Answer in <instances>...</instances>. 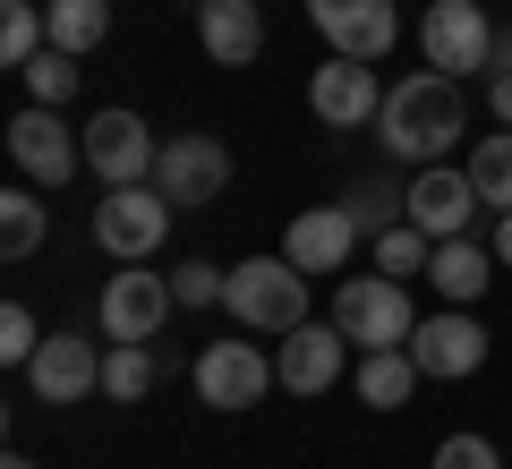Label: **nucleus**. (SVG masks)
<instances>
[{
  "label": "nucleus",
  "instance_id": "21",
  "mask_svg": "<svg viewBox=\"0 0 512 469\" xmlns=\"http://www.w3.org/2000/svg\"><path fill=\"white\" fill-rule=\"evenodd\" d=\"M43 18H52V43H60V52L86 60L94 43L111 35V0H43Z\"/></svg>",
  "mask_w": 512,
  "mask_h": 469
},
{
  "label": "nucleus",
  "instance_id": "4",
  "mask_svg": "<svg viewBox=\"0 0 512 469\" xmlns=\"http://www.w3.org/2000/svg\"><path fill=\"white\" fill-rule=\"evenodd\" d=\"M9 163L26 171V188H69L86 171V128H69L52 103H26L9 120Z\"/></svg>",
  "mask_w": 512,
  "mask_h": 469
},
{
  "label": "nucleus",
  "instance_id": "1",
  "mask_svg": "<svg viewBox=\"0 0 512 469\" xmlns=\"http://www.w3.org/2000/svg\"><path fill=\"white\" fill-rule=\"evenodd\" d=\"M376 137H384V154H402V163H444V154L470 137V94H461V77H444V69L393 77V94H384V111H376Z\"/></svg>",
  "mask_w": 512,
  "mask_h": 469
},
{
  "label": "nucleus",
  "instance_id": "24",
  "mask_svg": "<svg viewBox=\"0 0 512 469\" xmlns=\"http://www.w3.org/2000/svg\"><path fill=\"white\" fill-rule=\"evenodd\" d=\"M35 248H43V188H9L0 197V256L26 265Z\"/></svg>",
  "mask_w": 512,
  "mask_h": 469
},
{
  "label": "nucleus",
  "instance_id": "11",
  "mask_svg": "<svg viewBox=\"0 0 512 469\" xmlns=\"http://www.w3.org/2000/svg\"><path fill=\"white\" fill-rule=\"evenodd\" d=\"M171 273H111L103 282V342H154V333L171 325Z\"/></svg>",
  "mask_w": 512,
  "mask_h": 469
},
{
  "label": "nucleus",
  "instance_id": "34",
  "mask_svg": "<svg viewBox=\"0 0 512 469\" xmlns=\"http://www.w3.org/2000/svg\"><path fill=\"white\" fill-rule=\"evenodd\" d=\"M504 69H512V26L495 35V60H487V77H504Z\"/></svg>",
  "mask_w": 512,
  "mask_h": 469
},
{
  "label": "nucleus",
  "instance_id": "8",
  "mask_svg": "<svg viewBox=\"0 0 512 469\" xmlns=\"http://www.w3.org/2000/svg\"><path fill=\"white\" fill-rule=\"evenodd\" d=\"M154 154H163V145H154V128L137 120V111H94L86 120V171L103 188H137V180H154Z\"/></svg>",
  "mask_w": 512,
  "mask_h": 469
},
{
  "label": "nucleus",
  "instance_id": "27",
  "mask_svg": "<svg viewBox=\"0 0 512 469\" xmlns=\"http://www.w3.org/2000/svg\"><path fill=\"white\" fill-rule=\"evenodd\" d=\"M18 77H26V94H35V103H52V111H60V103L77 94V52H60V43H43V52L26 60Z\"/></svg>",
  "mask_w": 512,
  "mask_h": 469
},
{
  "label": "nucleus",
  "instance_id": "19",
  "mask_svg": "<svg viewBox=\"0 0 512 469\" xmlns=\"http://www.w3.org/2000/svg\"><path fill=\"white\" fill-rule=\"evenodd\" d=\"M427 282L444 290V307H470L478 290L495 282V248H478V239H436V256H427Z\"/></svg>",
  "mask_w": 512,
  "mask_h": 469
},
{
  "label": "nucleus",
  "instance_id": "3",
  "mask_svg": "<svg viewBox=\"0 0 512 469\" xmlns=\"http://www.w3.org/2000/svg\"><path fill=\"white\" fill-rule=\"evenodd\" d=\"M333 325L350 333V350H410L419 307H410V290L393 282V273H350V282L333 290Z\"/></svg>",
  "mask_w": 512,
  "mask_h": 469
},
{
  "label": "nucleus",
  "instance_id": "16",
  "mask_svg": "<svg viewBox=\"0 0 512 469\" xmlns=\"http://www.w3.org/2000/svg\"><path fill=\"white\" fill-rule=\"evenodd\" d=\"M359 239H367V231L350 222V205H308V214H299L291 231H282V256H291V265L316 282V273H342Z\"/></svg>",
  "mask_w": 512,
  "mask_h": 469
},
{
  "label": "nucleus",
  "instance_id": "2",
  "mask_svg": "<svg viewBox=\"0 0 512 469\" xmlns=\"http://www.w3.org/2000/svg\"><path fill=\"white\" fill-rule=\"evenodd\" d=\"M222 307H231L248 333H299L308 325V273H299L291 256H248V265H231V282H222Z\"/></svg>",
  "mask_w": 512,
  "mask_h": 469
},
{
  "label": "nucleus",
  "instance_id": "30",
  "mask_svg": "<svg viewBox=\"0 0 512 469\" xmlns=\"http://www.w3.org/2000/svg\"><path fill=\"white\" fill-rule=\"evenodd\" d=\"M35 350H43V325L9 299V307H0V359H9V367H35Z\"/></svg>",
  "mask_w": 512,
  "mask_h": 469
},
{
  "label": "nucleus",
  "instance_id": "12",
  "mask_svg": "<svg viewBox=\"0 0 512 469\" xmlns=\"http://www.w3.org/2000/svg\"><path fill=\"white\" fill-rule=\"evenodd\" d=\"M410 359H419V376H478L487 367V325H478L470 307H444V316H419V333H410Z\"/></svg>",
  "mask_w": 512,
  "mask_h": 469
},
{
  "label": "nucleus",
  "instance_id": "25",
  "mask_svg": "<svg viewBox=\"0 0 512 469\" xmlns=\"http://www.w3.org/2000/svg\"><path fill=\"white\" fill-rule=\"evenodd\" d=\"M43 43H52V18H43V0H9V9H0V69H26Z\"/></svg>",
  "mask_w": 512,
  "mask_h": 469
},
{
  "label": "nucleus",
  "instance_id": "22",
  "mask_svg": "<svg viewBox=\"0 0 512 469\" xmlns=\"http://www.w3.org/2000/svg\"><path fill=\"white\" fill-rule=\"evenodd\" d=\"M154 376H163V359H154L146 342H103V393L111 401H146Z\"/></svg>",
  "mask_w": 512,
  "mask_h": 469
},
{
  "label": "nucleus",
  "instance_id": "7",
  "mask_svg": "<svg viewBox=\"0 0 512 469\" xmlns=\"http://www.w3.org/2000/svg\"><path fill=\"white\" fill-rule=\"evenodd\" d=\"M154 188H163L171 205H214L222 188H231V145L205 137V128H188V137H163V154H154Z\"/></svg>",
  "mask_w": 512,
  "mask_h": 469
},
{
  "label": "nucleus",
  "instance_id": "31",
  "mask_svg": "<svg viewBox=\"0 0 512 469\" xmlns=\"http://www.w3.org/2000/svg\"><path fill=\"white\" fill-rule=\"evenodd\" d=\"M436 469H504V452H495L487 435H444V444H436Z\"/></svg>",
  "mask_w": 512,
  "mask_h": 469
},
{
  "label": "nucleus",
  "instance_id": "26",
  "mask_svg": "<svg viewBox=\"0 0 512 469\" xmlns=\"http://www.w3.org/2000/svg\"><path fill=\"white\" fill-rule=\"evenodd\" d=\"M427 256H436V239L419 231V222H393V231H376V273H393V282H410V273H427Z\"/></svg>",
  "mask_w": 512,
  "mask_h": 469
},
{
  "label": "nucleus",
  "instance_id": "15",
  "mask_svg": "<svg viewBox=\"0 0 512 469\" xmlns=\"http://www.w3.org/2000/svg\"><path fill=\"white\" fill-rule=\"evenodd\" d=\"M342 359H350V333L342 325H299V333H282V359H274V376L291 384L299 401H316V393H333L342 384Z\"/></svg>",
  "mask_w": 512,
  "mask_h": 469
},
{
  "label": "nucleus",
  "instance_id": "28",
  "mask_svg": "<svg viewBox=\"0 0 512 469\" xmlns=\"http://www.w3.org/2000/svg\"><path fill=\"white\" fill-rule=\"evenodd\" d=\"M350 222H359V231L367 239H376V231H393V222H402L410 214V197H393V188H384V180H350Z\"/></svg>",
  "mask_w": 512,
  "mask_h": 469
},
{
  "label": "nucleus",
  "instance_id": "18",
  "mask_svg": "<svg viewBox=\"0 0 512 469\" xmlns=\"http://www.w3.org/2000/svg\"><path fill=\"white\" fill-rule=\"evenodd\" d=\"M197 43L222 69H256V52H265V9L256 0H197Z\"/></svg>",
  "mask_w": 512,
  "mask_h": 469
},
{
  "label": "nucleus",
  "instance_id": "20",
  "mask_svg": "<svg viewBox=\"0 0 512 469\" xmlns=\"http://www.w3.org/2000/svg\"><path fill=\"white\" fill-rule=\"evenodd\" d=\"M410 384H419V359H410V350H367L359 359V401L367 410H402Z\"/></svg>",
  "mask_w": 512,
  "mask_h": 469
},
{
  "label": "nucleus",
  "instance_id": "32",
  "mask_svg": "<svg viewBox=\"0 0 512 469\" xmlns=\"http://www.w3.org/2000/svg\"><path fill=\"white\" fill-rule=\"evenodd\" d=\"M487 103H495V128H512V69L487 77Z\"/></svg>",
  "mask_w": 512,
  "mask_h": 469
},
{
  "label": "nucleus",
  "instance_id": "6",
  "mask_svg": "<svg viewBox=\"0 0 512 469\" xmlns=\"http://www.w3.org/2000/svg\"><path fill=\"white\" fill-rule=\"evenodd\" d=\"M188 384H197L205 410H256L282 376H274V359H265L256 342H205L197 367H188Z\"/></svg>",
  "mask_w": 512,
  "mask_h": 469
},
{
  "label": "nucleus",
  "instance_id": "33",
  "mask_svg": "<svg viewBox=\"0 0 512 469\" xmlns=\"http://www.w3.org/2000/svg\"><path fill=\"white\" fill-rule=\"evenodd\" d=\"M495 265L512 273V214H495Z\"/></svg>",
  "mask_w": 512,
  "mask_h": 469
},
{
  "label": "nucleus",
  "instance_id": "29",
  "mask_svg": "<svg viewBox=\"0 0 512 469\" xmlns=\"http://www.w3.org/2000/svg\"><path fill=\"white\" fill-rule=\"evenodd\" d=\"M222 282H231V265H205V256H188V265L171 273V299H180V307H222Z\"/></svg>",
  "mask_w": 512,
  "mask_h": 469
},
{
  "label": "nucleus",
  "instance_id": "14",
  "mask_svg": "<svg viewBox=\"0 0 512 469\" xmlns=\"http://www.w3.org/2000/svg\"><path fill=\"white\" fill-rule=\"evenodd\" d=\"M26 384L43 393V410H69V401L103 393V350L86 342V333H43L35 367H26Z\"/></svg>",
  "mask_w": 512,
  "mask_h": 469
},
{
  "label": "nucleus",
  "instance_id": "10",
  "mask_svg": "<svg viewBox=\"0 0 512 469\" xmlns=\"http://www.w3.org/2000/svg\"><path fill=\"white\" fill-rule=\"evenodd\" d=\"M308 26L342 60H384L402 43V9H393V0H308Z\"/></svg>",
  "mask_w": 512,
  "mask_h": 469
},
{
  "label": "nucleus",
  "instance_id": "17",
  "mask_svg": "<svg viewBox=\"0 0 512 469\" xmlns=\"http://www.w3.org/2000/svg\"><path fill=\"white\" fill-rule=\"evenodd\" d=\"M402 197H410V222H419L427 239H461V222L478 214L470 171H453V163H419V180H410Z\"/></svg>",
  "mask_w": 512,
  "mask_h": 469
},
{
  "label": "nucleus",
  "instance_id": "23",
  "mask_svg": "<svg viewBox=\"0 0 512 469\" xmlns=\"http://www.w3.org/2000/svg\"><path fill=\"white\" fill-rule=\"evenodd\" d=\"M470 188H478V205H495V214H512V128L504 137H478L470 145Z\"/></svg>",
  "mask_w": 512,
  "mask_h": 469
},
{
  "label": "nucleus",
  "instance_id": "9",
  "mask_svg": "<svg viewBox=\"0 0 512 469\" xmlns=\"http://www.w3.org/2000/svg\"><path fill=\"white\" fill-rule=\"evenodd\" d=\"M419 52H427V69H444V77L487 69V60H495L487 9H478V0H436V9L419 18Z\"/></svg>",
  "mask_w": 512,
  "mask_h": 469
},
{
  "label": "nucleus",
  "instance_id": "35",
  "mask_svg": "<svg viewBox=\"0 0 512 469\" xmlns=\"http://www.w3.org/2000/svg\"><path fill=\"white\" fill-rule=\"evenodd\" d=\"M0 469H35V461H26V452H9V461H0Z\"/></svg>",
  "mask_w": 512,
  "mask_h": 469
},
{
  "label": "nucleus",
  "instance_id": "5",
  "mask_svg": "<svg viewBox=\"0 0 512 469\" xmlns=\"http://www.w3.org/2000/svg\"><path fill=\"white\" fill-rule=\"evenodd\" d=\"M171 214H180V205H171L154 180H137V188H103V205H94V239H103L120 265H146V256L171 239Z\"/></svg>",
  "mask_w": 512,
  "mask_h": 469
},
{
  "label": "nucleus",
  "instance_id": "13",
  "mask_svg": "<svg viewBox=\"0 0 512 469\" xmlns=\"http://www.w3.org/2000/svg\"><path fill=\"white\" fill-rule=\"evenodd\" d=\"M308 111H316L325 128H376V111H384L376 60H342V52H333L325 69L308 77Z\"/></svg>",
  "mask_w": 512,
  "mask_h": 469
}]
</instances>
